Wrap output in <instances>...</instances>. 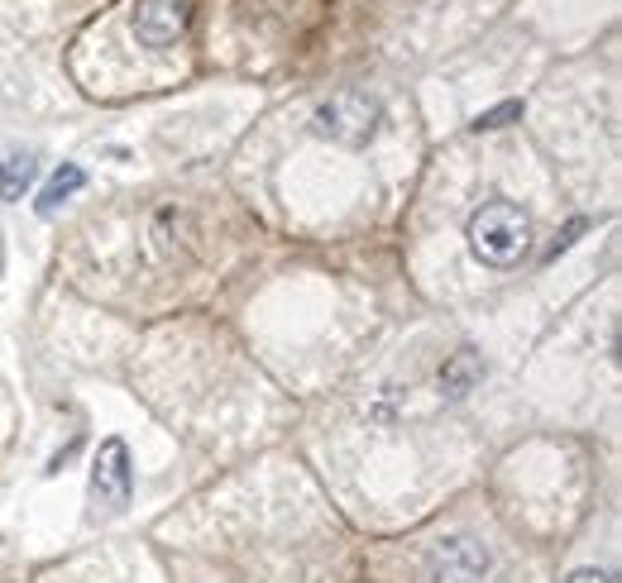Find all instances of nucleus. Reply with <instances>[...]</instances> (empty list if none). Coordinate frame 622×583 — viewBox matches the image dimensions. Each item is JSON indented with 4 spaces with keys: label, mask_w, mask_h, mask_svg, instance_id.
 Instances as JSON below:
<instances>
[{
    "label": "nucleus",
    "mask_w": 622,
    "mask_h": 583,
    "mask_svg": "<svg viewBox=\"0 0 622 583\" xmlns=\"http://www.w3.org/2000/svg\"><path fill=\"white\" fill-rule=\"evenodd\" d=\"M532 249V220L513 201H488L470 216V254L488 268H513Z\"/></svg>",
    "instance_id": "obj_1"
},
{
    "label": "nucleus",
    "mask_w": 622,
    "mask_h": 583,
    "mask_svg": "<svg viewBox=\"0 0 622 583\" xmlns=\"http://www.w3.org/2000/svg\"><path fill=\"white\" fill-rule=\"evenodd\" d=\"M378 129V101L369 91H335L330 101L316 106V135H326L335 144H345V149H364V144L374 139Z\"/></svg>",
    "instance_id": "obj_2"
},
{
    "label": "nucleus",
    "mask_w": 622,
    "mask_h": 583,
    "mask_svg": "<svg viewBox=\"0 0 622 583\" xmlns=\"http://www.w3.org/2000/svg\"><path fill=\"white\" fill-rule=\"evenodd\" d=\"M135 497V460H130V445L120 435L101 441L91 460V507H106V512H125Z\"/></svg>",
    "instance_id": "obj_3"
},
{
    "label": "nucleus",
    "mask_w": 622,
    "mask_h": 583,
    "mask_svg": "<svg viewBox=\"0 0 622 583\" xmlns=\"http://www.w3.org/2000/svg\"><path fill=\"white\" fill-rule=\"evenodd\" d=\"M422 570L431 583H484L493 570V555L474 536H441L426 550Z\"/></svg>",
    "instance_id": "obj_4"
},
{
    "label": "nucleus",
    "mask_w": 622,
    "mask_h": 583,
    "mask_svg": "<svg viewBox=\"0 0 622 583\" xmlns=\"http://www.w3.org/2000/svg\"><path fill=\"white\" fill-rule=\"evenodd\" d=\"M191 0H139L135 6V34L144 48H168L187 34Z\"/></svg>",
    "instance_id": "obj_5"
},
{
    "label": "nucleus",
    "mask_w": 622,
    "mask_h": 583,
    "mask_svg": "<svg viewBox=\"0 0 622 583\" xmlns=\"http://www.w3.org/2000/svg\"><path fill=\"white\" fill-rule=\"evenodd\" d=\"M34 177H39V158L29 149L0 154V201H20Z\"/></svg>",
    "instance_id": "obj_6"
},
{
    "label": "nucleus",
    "mask_w": 622,
    "mask_h": 583,
    "mask_svg": "<svg viewBox=\"0 0 622 583\" xmlns=\"http://www.w3.org/2000/svg\"><path fill=\"white\" fill-rule=\"evenodd\" d=\"M82 187H87V168H82V164H62V168H58V172L43 182V191H39L34 210H39V216H53V210H58L62 201H72Z\"/></svg>",
    "instance_id": "obj_7"
},
{
    "label": "nucleus",
    "mask_w": 622,
    "mask_h": 583,
    "mask_svg": "<svg viewBox=\"0 0 622 583\" xmlns=\"http://www.w3.org/2000/svg\"><path fill=\"white\" fill-rule=\"evenodd\" d=\"M474 383H478V359H474L470 349H460L455 359L441 368V387H445V393H451V397H465Z\"/></svg>",
    "instance_id": "obj_8"
},
{
    "label": "nucleus",
    "mask_w": 622,
    "mask_h": 583,
    "mask_svg": "<svg viewBox=\"0 0 622 583\" xmlns=\"http://www.w3.org/2000/svg\"><path fill=\"white\" fill-rule=\"evenodd\" d=\"M522 101H503V106H493V110H484V116L474 120V129H503V125H513V120H522Z\"/></svg>",
    "instance_id": "obj_9"
},
{
    "label": "nucleus",
    "mask_w": 622,
    "mask_h": 583,
    "mask_svg": "<svg viewBox=\"0 0 622 583\" xmlns=\"http://www.w3.org/2000/svg\"><path fill=\"white\" fill-rule=\"evenodd\" d=\"M570 583H618V579L603 570H580V574H570Z\"/></svg>",
    "instance_id": "obj_10"
},
{
    "label": "nucleus",
    "mask_w": 622,
    "mask_h": 583,
    "mask_svg": "<svg viewBox=\"0 0 622 583\" xmlns=\"http://www.w3.org/2000/svg\"><path fill=\"white\" fill-rule=\"evenodd\" d=\"M580 230H584V220H570V225H565V235L555 239V249H551V254H561V249H570V245H574V235H580Z\"/></svg>",
    "instance_id": "obj_11"
}]
</instances>
